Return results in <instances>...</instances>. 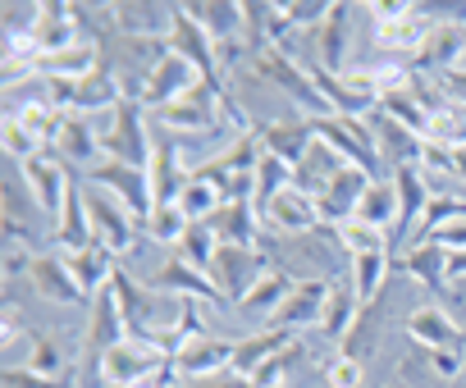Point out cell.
Instances as JSON below:
<instances>
[{
    "label": "cell",
    "mask_w": 466,
    "mask_h": 388,
    "mask_svg": "<svg viewBox=\"0 0 466 388\" xmlns=\"http://www.w3.org/2000/svg\"><path fill=\"white\" fill-rule=\"evenodd\" d=\"M261 252L270 256V270L289 274L293 284H339V279H348L343 270L352 265V256H348L334 224H316V229L293 234V238L266 234Z\"/></svg>",
    "instance_id": "cell-1"
},
{
    "label": "cell",
    "mask_w": 466,
    "mask_h": 388,
    "mask_svg": "<svg viewBox=\"0 0 466 388\" xmlns=\"http://www.w3.org/2000/svg\"><path fill=\"white\" fill-rule=\"evenodd\" d=\"M96 124V137H101V155L106 160H124V164H137L147 169L151 164V110L142 101H119L110 114L92 119Z\"/></svg>",
    "instance_id": "cell-2"
},
{
    "label": "cell",
    "mask_w": 466,
    "mask_h": 388,
    "mask_svg": "<svg viewBox=\"0 0 466 388\" xmlns=\"http://www.w3.org/2000/svg\"><path fill=\"white\" fill-rule=\"evenodd\" d=\"M0 229H5V243H24L37 252L42 229H56L37 202V192L24 174L19 160H5V192H0Z\"/></svg>",
    "instance_id": "cell-3"
},
{
    "label": "cell",
    "mask_w": 466,
    "mask_h": 388,
    "mask_svg": "<svg viewBox=\"0 0 466 388\" xmlns=\"http://www.w3.org/2000/svg\"><path fill=\"white\" fill-rule=\"evenodd\" d=\"M370 24H375V46L393 60V65H407L420 42L430 37V24L416 15V0H370Z\"/></svg>",
    "instance_id": "cell-4"
},
{
    "label": "cell",
    "mask_w": 466,
    "mask_h": 388,
    "mask_svg": "<svg viewBox=\"0 0 466 388\" xmlns=\"http://www.w3.org/2000/svg\"><path fill=\"white\" fill-rule=\"evenodd\" d=\"M261 83H270V87H279L293 105H298V114H307V119H325V114H334L329 110V101L320 96V87H316V78H311V69L302 65V60H293L289 51H279V46H270L261 60H252L248 65Z\"/></svg>",
    "instance_id": "cell-5"
},
{
    "label": "cell",
    "mask_w": 466,
    "mask_h": 388,
    "mask_svg": "<svg viewBox=\"0 0 466 388\" xmlns=\"http://www.w3.org/2000/svg\"><path fill=\"white\" fill-rule=\"evenodd\" d=\"M87 183V178H83ZM87 220H92V238L115 256V261H124L133 247H137V238H142V220L128 211V206H119L106 187H96V183H87Z\"/></svg>",
    "instance_id": "cell-6"
},
{
    "label": "cell",
    "mask_w": 466,
    "mask_h": 388,
    "mask_svg": "<svg viewBox=\"0 0 466 388\" xmlns=\"http://www.w3.org/2000/svg\"><path fill=\"white\" fill-rule=\"evenodd\" d=\"M128 338V320L119 311V297H115V284L101 288L92 302H87V329H83V370L96 379L101 374V361L106 352H115L119 343Z\"/></svg>",
    "instance_id": "cell-7"
},
{
    "label": "cell",
    "mask_w": 466,
    "mask_h": 388,
    "mask_svg": "<svg viewBox=\"0 0 466 388\" xmlns=\"http://www.w3.org/2000/svg\"><path fill=\"white\" fill-rule=\"evenodd\" d=\"M169 365H174L169 352H160V347H151L142 338H124L115 352H106L96 383H106V388H142L156 374H165Z\"/></svg>",
    "instance_id": "cell-8"
},
{
    "label": "cell",
    "mask_w": 466,
    "mask_h": 388,
    "mask_svg": "<svg viewBox=\"0 0 466 388\" xmlns=\"http://www.w3.org/2000/svg\"><path fill=\"white\" fill-rule=\"evenodd\" d=\"M266 270H270V256H266L261 247H228V243H219L206 274H210V284L219 288V297H224L228 306H238V302L266 279Z\"/></svg>",
    "instance_id": "cell-9"
},
{
    "label": "cell",
    "mask_w": 466,
    "mask_h": 388,
    "mask_svg": "<svg viewBox=\"0 0 466 388\" xmlns=\"http://www.w3.org/2000/svg\"><path fill=\"white\" fill-rule=\"evenodd\" d=\"M83 178H87V183H96V187H106L110 197H115L119 206H128V211H133L142 224H147V215L156 211L151 174H147V169H137V164H124V160H101V164H92Z\"/></svg>",
    "instance_id": "cell-10"
},
{
    "label": "cell",
    "mask_w": 466,
    "mask_h": 388,
    "mask_svg": "<svg viewBox=\"0 0 466 388\" xmlns=\"http://www.w3.org/2000/svg\"><path fill=\"white\" fill-rule=\"evenodd\" d=\"M147 174H151L156 206L178 202V197H183V187L192 183V169H187V160H183L178 137H174L165 124H156V119H151V164H147Z\"/></svg>",
    "instance_id": "cell-11"
},
{
    "label": "cell",
    "mask_w": 466,
    "mask_h": 388,
    "mask_svg": "<svg viewBox=\"0 0 466 388\" xmlns=\"http://www.w3.org/2000/svg\"><path fill=\"white\" fill-rule=\"evenodd\" d=\"M389 178H393V192H398V224H393L389 243H393V247H411L416 234H420V220H425V211H430V202H434L430 174L411 164V169H393Z\"/></svg>",
    "instance_id": "cell-12"
},
{
    "label": "cell",
    "mask_w": 466,
    "mask_h": 388,
    "mask_svg": "<svg viewBox=\"0 0 466 388\" xmlns=\"http://www.w3.org/2000/svg\"><path fill=\"white\" fill-rule=\"evenodd\" d=\"M174 15H178V5H165V0H119V5H110V28L119 37L169 42Z\"/></svg>",
    "instance_id": "cell-13"
},
{
    "label": "cell",
    "mask_w": 466,
    "mask_h": 388,
    "mask_svg": "<svg viewBox=\"0 0 466 388\" xmlns=\"http://www.w3.org/2000/svg\"><path fill=\"white\" fill-rule=\"evenodd\" d=\"M366 124H370V137H375V151H380V160H384V169L393 174V169H420V160H425V137L420 133H411L407 124H398V119H389L384 110H370L366 114Z\"/></svg>",
    "instance_id": "cell-14"
},
{
    "label": "cell",
    "mask_w": 466,
    "mask_h": 388,
    "mask_svg": "<svg viewBox=\"0 0 466 388\" xmlns=\"http://www.w3.org/2000/svg\"><path fill=\"white\" fill-rule=\"evenodd\" d=\"M457 65H466V24H430V37L407 60V69L425 78H443Z\"/></svg>",
    "instance_id": "cell-15"
},
{
    "label": "cell",
    "mask_w": 466,
    "mask_h": 388,
    "mask_svg": "<svg viewBox=\"0 0 466 388\" xmlns=\"http://www.w3.org/2000/svg\"><path fill=\"white\" fill-rule=\"evenodd\" d=\"M402 329H407V338L416 343V352H448V347L466 352V324H457L439 302L416 306V311L407 315Z\"/></svg>",
    "instance_id": "cell-16"
},
{
    "label": "cell",
    "mask_w": 466,
    "mask_h": 388,
    "mask_svg": "<svg viewBox=\"0 0 466 388\" xmlns=\"http://www.w3.org/2000/svg\"><path fill=\"white\" fill-rule=\"evenodd\" d=\"M169 51L174 55H183L206 83H219L224 78V69H219V46L210 42V33L178 5V15H174V33H169Z\"/></svg>",
    "instance_id": "cell-17"
},
{
    "label": "cell",
    "mask_w": 466,
    "mask_h": 388,
    "mask_svg": "<svg viewBox=\"0 0 466 388\" xmlns=\"http://www.w3.org/2000/svg\"><path fill=\"white\" fill-rule=\"evenodd\" d=\"M370 183H380V178H370L366 169H357V164H348L320 197H316V206H320V224H352L357 220V206H361V197H366V187Z\"/></svg>",
    "instance_id": "cell-18"
},
{
    "label": "cell",
    "mask_w": 466,
    "mask_h": 388,
    "mask_svg": "<svg viewBox=\"0 0 466 388\" xmlns=\"http://www.w3.org/2000/svg\"><path fill=\"white\" fill-rule=\"evenodd\" d=\"M261 224L275 238H293V234H307V229L320 224V206H316V197H307L302 187H284L279 197L261 211Z\"/></svg>",
    "instance_id": "cell-19"
},
{
    "label": "cell",
    "mask_w": 466,
    "mask_h": 388,
    "mask_svg": "<svg viewBox=\"0 0 466 388\" xmlns=\"http://www.w3.org/2000/svg\"><path fill=\"white\" fill-rule=\"evenodd\" d=\"M261 142H266V155H275V160H284L293 169L316 146V119H307V114L270 119V124H261Z\"/></svg>",
    "instance_id": "cell-20"
},
{
    "label": "cell",
    "mask_w": 466,
    "mask_h": 388,
    "mask_svg": "<svg viewBox=\"0 0 466 388\" xmlns=\"http://www.w3.org/2000/svg\"><path fill=\"white\" fill-rule=\"evenodd\" d=\"M19 164H24L33 192H37L46 220L56 224V215H60V206H65V192H69V183H74V169H69L56 151H42V155H33V160H19Z\"/></svg>",
    "instance_id": "cell-21"
},
{
    "label": "cell",
    "mask_w": 466,
    "mask_h": 388,
    "mask_svg": "<svg viewBox=\"0 0 466 388\" xmlns=\"http://www.w3.org/2000/svg\"><path fill=\"white\" fill-rule=\"evenodd\" d=\"M151 288H156V293H169V297H192V302L228 306V302L219 297V288L210 284V274H206V270H197V265H187L178 252H174L169 261H160V270L151 274Z\"/></svg>",
    "instance_id": "cell-22"
},
{
    "label": "cell",
    "mask_w": 466,
    "mask_h": 388,
    "mask_svg": "<svg viewBox=\"0 0 466 388\" xmlns=\"http://www.w3.org/2000/svg\"><path fill=\"white\" fill-rule=\"evenodd\" d=\"M233 338H219V333H197L187 338L178 352H174V370L183 379H197V374H219V370H233Z\"/></svg>",
    "instance_id": "cell-23"
},
{
    "label": "cell",
    "mask_w": 466,
    "mask_h": 388,
    "mask_svg": "<svg viewBox=\"0 0 466 388\" xmlns=\"http://www.w3.org/2000/svg\"><path fill=\"white\" fill-rule=\"evenodd\" d=\"M51 243L56 252H78V247H92V220H87V183L74 174L69 192H65V206L56 215V229H51Z\"/></svg>",
    "instance_id": "cell-24"
},
{
    "label": "cell",
    "mask_w": 466,
    "mask_h": 388,
    "mask_svg": "<svg viewBox=\"0 0 466 388\" xmlns=\"http://www.w3.org/2000/svg\"><path fill=\"white\" fill-rule=\"evenodd\" d=\"M197 83H201V74H197L183 55H174V51H169V55L156 65V74L147 78V87H142V96H137V101H142L151 114H160L165 105H174V101H178L187 87H197Z\"/></svg>",
    "instance_id": "cell-25"
},
{
    "label": "cell",
    "mask_w": 466,
    "mask_h": 388,
    "mask_svg": "<svg viewBox=\"0 0 466 388\" xmlns=\"http://www.w3.org/2000/svg\"><path fill=\"white\" fill-rule=\"evenodd\" d=\"M28 284H33V293H37L42 302H51V306H83V302H87L83 288L74 284V274H69V265H65L60 252H37V261H33V270H28Z\"/></svg>",
    "instance_id": "cell-26"
},
{
    "label": "cell",
    "mask_w": 466,
    "mask_h": 388,
    "mask_svg": "<svg viewBox=\"0 0 466 388\" xmlns=\"http://www.w3.org/2000/svg\"><path fill=\"white\" fill-rule=\"evenodd\" d=\"M74 174L83 169H92V164H101L96 155H101V137H96V124L87 119V114H65V124H60V137H56V146H51Z\"/></svg>",
    "instance_id": "cell-27"
},
{
    "label": "cell",
    "mask_w": 466,
    "mask_h": 388,
    "mask_svg": "<svg viewBox=\"0 0 466 388\" xmlns=\"http://www.w3.org/2000/svg\"><path fill=\"white\" fill-rule=\"evenodd\" d=\"M384 324H389V306H384V293H380L375 302H361V311H357L352 329L343 333L339 352L366 365V361H370V356L380 352V343H384Z\"/></svg>",
    "instance_id": "cell-28"
},
{
    "label": "cell",
    "mask_w": 466,
    "mask_h": 388,
    "mask_svg": "<svg viewBox=\"0 0 466 388\" xmlns=\"http://www.w3.org/2000/svg\"><path fill=\"white\" fill-rule=\"evenodd\" d=\"M325 302H329V284H293V293L284 297V306L270 315V329H307V324H320L325 315Z\"/></svg>",
    "instance_id": "cell-29"
},
{
    "label": "cell",
    "mask_w": 466,
    "mask_h": 388,
    "mask_svg": "<svg viewBox=\"0 0 466 388\" xmlns=\"http://www.w3.org/2000/svg\"><path fill=\"white\" fill-rule=\"evenodd\" d=\"M206 33L215 46H233L243 42V0H192V5H183Z\"/></svg>",
    "instance_id": "cell-30"
},
{
    "label": "cell",
    "mask_w": 466,
    "mask_h": 388,
    "mask_svg": "<svg viewBox=\"0 0 466 388\" xmlns=\"http://www.w3.org/2000/svg\"><path fill=\"white\" fill-rule=\"evenodd\" d=\"M60 256H65V265H69V274H74V284L83 288L87 302H92L101 288H110V279H115V270H119V261H115L101 243L78 247V252H60Z\"/></svg>",
    "instance_id": "cell-31"
},
{
    "label": "cell",
    "mask_w": 466,
    "mask_h": 388,
    "mask_svg": "<svg viewBox=\"0 0 466 388\" xmlns=\"http://www.w3.org/2000/svg\"><path fill=\"white\" fill-rule=\"evenodd\" d=\"M352 10H357V5L329 0V15H325V24L316 28V60H311V65H320V69H329V74H348V69H343V42H348Z\"/></svg>",
    "instance_id": "cell-32"
},
{
    "label": "cell",
    "mask_w": 466,
    "mask_h": 388,
    "mask_svg": "<svg viewBox=\"0 0 466 388\" xmlns=\"http://www.w3.org/2000/svg\"><path fill=\"white\" fill-rule=\"evenodd\" d=\"M402 274H411L420 288H430L434 297H448V252L443 247H434V243H411L407 252H402Z\"/></svg>",
    "instance_id": "cell-33"
},
{
    "label": "cell",
    "mask_w": 466,
    "mask_h": 388,
    "mask_svg": "<svg viewBox=\"0 0 466 388\" xmlns=\"http://www.w3.org/2000/svg\"><path fill=\"white\" fill-rule=\"evenodd\" d=\"M343 169H348V160H343L334 146H325V142L316 137V146L307 151V160H302V164H293V187H302L307 197H320V192H325Z\"/></svg>",
    "instance_id": "cell-34"
},
{
    "label": "cell",
    "mask_w": 466,
    "mask_h": 388,
    "mask_svg": "<svg viewBox=\"0 0 466 388\" xmlns=\"http://www.w3.org/2000/svg\"><path fill=\"white\" fill-rule=\"evenodd\" d=\"M293 338H298V333H289V329H261V333H252V338H238V347H233V370L248 374V379H257V370H266Z\"/></svg>",
    "instance_id": "cell-35"
},
{
    "label": "cell",
    "mask_w": 466,
    "mask_h": 388,
    "mask_svg": "<svg viewBox=\"0 0 466 388\" xmlns=\"http://www.w3.org/2000/svg\"><path fill=\"white\" fill-rule=\"evenodd\" d=\"M96 65H101V46L78 42V46H69V51H56V55L33 60V74L46 78V83H69V78H87Z\"/></svg>",
    "instance_id": "cell-36"
},
{
    "label": "cell",
    "mask_w": 466,
    "mask_h": 388,
    "mask_svg": "<svg viewBox=\"0 0 466 388\" xmlns=\"http://www.w3.org/2000/svg\"><path fill=\"white\" fill-rule=\"evenodd\" d=\"M357 311H361V297H357L352 279H339V284H329V302H325L320 329H325V338H334V347H339V343H343V333L352 329Z\"/></svg>",
    "instance_id": "cell-37"
},
{
    "label": "cell",
    "mask_w": 466,
    "mask_h": 388,
    "mask_svg": "<svg viewBox=\"0 0 466 388\" xmlns=\"http://www.w3.org/2000/svg\"><path fill=\"white\" fill-rule=\"evenodd\" d=\"M357 224H370V229H384L393 234L398 224V192H393V178H380L366 187V197L357 206Z\"/></svg>",
    "instance_id": "cell-38"
},
{
    "label": "cell",
    "mask_w": 466,
    "mask_h": 388,
    "mask_svg": "<svg viewBox=\"0 0 466 388\" xmlns=\"http://www.w3.org/2000/svg\"><path fill=\"white\" fill-rule=\"evenodd\" d=\"M389 261H393V252H361V256H352L348 279H352V288H357V297H361V302H375V297L384 293L389 270H393Z\"/></svg>",
    "instance_id": "cell-39"
},
{
    "label": "cell",
    "mask_w": 466,
    "mask_h": 388,
    "mask_svg": "<svg viewBox=\"0 0 466 388\" xmlns=\"http://www.w3.org/2000/svg\"><path fill=\"white\" fill-rule=\"evenodd\" d=\"M293 293V279L289 274H279V270H266V279L238 302V306H233V311H243V315H275L279 306H284V297Z\"/></svg>",
    "instance_id": "cell-40"
},
{
    "label": "cell",
    "mask_w": 466,
    "mask_h": 388,
    "mask_svg": "<svg viewBox=\"0 0 466 388\" xmlns=\"http://www.w3.org/2000/svg\"><path fill=\"white\" fill-rule=\"evenodd\" d=\"M425 142L448 146V151H461V146H466V105L448 101L443 110H434V119H430V137H425Z\"/></svg>",
    "instance_id": "cell-41"
},
{
    "label": "cell",
    "mask_w": 466,
    "mask_h": 388,
    "mask_svg": "<svg viewBox=\"0 0 466 388\" xmlns=\"http://www.w3.org/2000/svg\"><path fill=\"white\" fill-rule=\"evenodd\" d=\"M302 365H307V343H302V338H293V343H289V347L266 365V370H257V379H252V383H257V388H284Z\"/></svg>",
    "instance_id": "cell-42"
},
{
    "label": "cell",
    "mask_w": 466,
    "mask_h": 388,
    "mask_svg": "<svg viewBox=\"0 0 466 388\" xmlns=\"http://www.w3.org/2000/svg\"><path fill=\"white\" fill-rule=\"evenodd\" d=\"M219 206H224L219 187H215V183H206V178H192V183L183 187V197H178V211L187 215V224H201V220H210Z\"/></svg>",
    "instance_id": "cell-43"
},
{
    "label": "cell",
    "mask_w": 466,
    "mask_h": 388,
    "mask_svg": "<svg viewBox=\"0 0 466 388\" xmlns=\"http://www.w3.org/2000/svg\"><path fill=\"white\" fill-rule=\"evenodd\" d=\"M284 187H293V169L284 160H275V155H261V164H257V192H252L257 211H266Z\"/></svg>",
    "instance_id": "cell-44"
},
{
    "label": "cell",
    "mask_w": 466,
    "mask_h": 388,
    "mask_svg": "<svg viewBox=\"0 0 466 388\" xmlns=\"http://www.w3.org/2000/svg\"><path fill=\"white\" fill-rule=\"evenodd\" d=\"M147 238L151 243H165V247H178V238L187 234V215L178 211V202H165V206H156L151 215H147Z\"/></svg>",
    "instance_id": "cell-45"
},
{
    "label": "cell",
    "mask_w": 466,
    "mask_h": 388,
    "mask_svg": "<svg viewBox=\"0 0 466 388\" xmlns=\"http://www.w3.org/2000/svg\"><path fill=\"white\" fill-rule=\"evenodd\" d=\"M215 247H219V238H215V229H210L206 220H201V224H187V234L178 238V256H183L187 265H197V270H210Z\"/></svg>",
    "instance_id": "cell-46"
},
{
    "label": "cell",
    "mask_w": 466,
    "mask_h": 388,
    "mask_svg": "<svg viewBox=\"0 0 466 388\" xmlns=\"http://www.w3.org/2000/svg\"><path fill=\"white\" fill-rule=\"evenodd\" d=\"M339 238H343V247H348V256H361V252H393V243H389V234L384 229H370V224H339Z\"/></svg>",
    "instance_id": "cell-47"
},
{
    "label": "cell",
    "mask_w": 466,
    "mask_h": 388,
    "mask_svg": "<svg viewBox=\"0 0 466 388\" xmlns=\"http://www.w3.org/2000/svg\"><path fill=\"white\" fill-rule=\"evenodd\" d=\"M28 370L33 374H51V379H65V352L56 338L46 333H33V347H28Z\"/></svg>",
    "instance_id": "cell-48"
},
{
    "label": "cell",
    "mask_w": 466,
    "mask_h": 388,
    "mask_svg": "<svg viewBox=\"0 0 466 388\" xmlns=\"http://www.w3.org/2000/svg\"><path fill=\"white\" fill-rule=\"evenodd\" d=\"M325 388H361V379H366V365L361 361H352V356H343V352H334L329 361H325Z\"/></svg>",
    "instance_id": "cell-49"
},
{
    "label": "cell",
    "mask_w": 466,
    "mask_h": 388,
    "mask_svg": "<svg viewBox=\"0 0 466 388\" xmlns=\"http://www.w3.org/2000/svg\"><path fill=\"white\" fill-rule=\"evenodd\" d=\"M425 24H466V0H416Z\"/></svg>",
    "instance_id": "cell-50"
},
{
    "label": "cell",
    "mask_w": 466,
    "mask_h": 388,
    "mask_svg": "<svg viewBox=\"0 0 466 388\" xmlns=\"http://www.w3.org/2000/svg\"><path fill=\"white\" fill-rule=\"evenodd\" d=\"M5 388H74V379H51V374H33L28 365H5Z\"/></svg>",
    "instance_id": "cell-51"
},
{
    "label": "cell",
    "mask_w": 466,
    "mask_h": 388,
    "mask_svg": "<svg viewBox=\"0 0 466 388\" xmlns=\"http://www.w3.org/2000/svg\"><path fill=\"white\" fill-rule=\"evenodd\" d=\"M178 388H257L248 374L238 370H219V374H197V379H183Z\"/></svg>",
    "instance_id": "cell-52"
},
{
    "label": "cell",
    "mask_w": 466,
    "mask_h": 388,
    "mask_svg": "<svg viewBox=\"0 0 466 388\" xmlns=\"http://www.w3.org/2000/svg\"><path fill=\"white\" fill-rule=\"evenodd\" d=\"M461 361H466V352H457V347H448V352H425V365H430V374H439V379H457V374H461Z\"/></svg>",
    "instance_id": "cell-53"
},
{
    "label": "cell",
    "mask_w": 466,
    "mask_h": 388,
    "mask_svg": "<svg viewBox=\"0 0 466 388\" xmlns=\"http://www.w3.org/2000/svg\"><path fill=\"white\" fill-rule=\"evenodd\" d=\"M420 243H434V247H443V252H466V220H452V224L425 234Z\"/></svg>",
    "instance_id": "cell-54"
},
{
    "label": "cell",
    "mask_w": 466,
    "mask_h": 388,
    "mask_svg": "<svg viewBox=\"0 0 466 388\" xmlns=\"http://www.w3.org/2000/svg\"><path fill=\"white\" fill-rule=\"evenodd\" d=\"M439 83H443V92H448L457 105H466V65H457V69H452V74H443Z\"/></svg>",
    "instance_id": "cell-55"
},
{
    "label": "cell",
    "mask_w": 466,
    "mask_h": 388,
    "mask_svg": "<svg viewBox=\"0 0 466 388\" xmlns=\"http://www.w3.org/2000/svg\"><path fill=\"white\" fill-rule=\"evenodd\" d=\"M448 279H452V284L466 279V252H448Z\"/></svg>",
    "instance_id": "cell-56"
},
{
    "label": "cell",
    "mask_w": 466,
    "mask_h": 388,
    "mask_svg": "<svg viewBox=\"0 0 466 388\" xmlns=\"http://www.w3.org/2000/svg\"><path fill=\"white\" fill-rule=\"evenodd\" d=\"M389 388H411V383H389Z\"/></svg>",
    "instance_id": "cell-57"
}]
</instances>
